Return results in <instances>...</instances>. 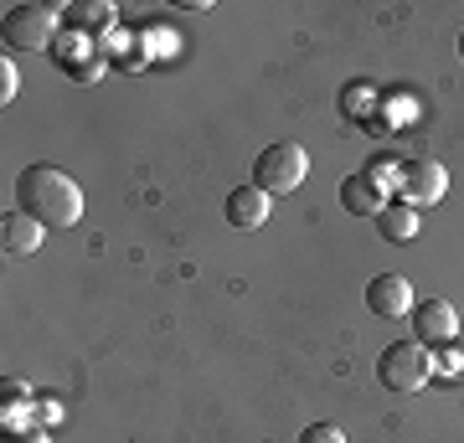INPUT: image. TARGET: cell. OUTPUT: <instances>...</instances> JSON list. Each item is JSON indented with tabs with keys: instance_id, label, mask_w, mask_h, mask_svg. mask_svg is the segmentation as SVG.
I'll list each match as a JSON object with an SVG mask.
<instances>
[{
	"instance_id": "cell-8",
	"label": "cell",
	"mask_w": 464,
	"mask_h": 443,
	"mask_svg": "<svg viewBox=\"0 0 464 443\" xmlns=\"http://www.w3.org/2000/svg\"><path fill=\"white\" fill-rule=\"evenodd\" d=\"M42 237H47V227H42L36 217H26L21 207L16 212H5V222H0V247H5V258H26V253H36Z\"/></svg>"
},
{
	"instance_id": "cell-2",
	"label": "cell",
	"mask_w": 464,
	"mask_h": 443,
	"mask_svg": "<svg viewBox=\"0 0 464 443\" xmlns=\"http://www.w3.org/2000/svg\"><path fill=\"white\" fill-rule=\"evenodd\" d=\"M433 377V356L423 341H398L382 351L377 361V381L387 392H423V381Z\"/></svg>"
},
{
	"instance_id": "cell-10",
	"label": "cell",
	"mask_w": 464,
	"mask_h": 443,
	"mask_svg": "<svg viewBox=\"0 0 464 443\" xmlns=\"http://www.w3.org/2000/svg\"><path fill=\"white\" fill-rule=\"evenodd\" d=\"M67 26L83 32V36L114 32V5H109V0H72V5H67Z\"/></svg>"
},
{
	"instance_id": "cell-5",
	"label": "cell",
	"mask_w": 464,
	"mask_h": 443,
	"mask_svg": "<svg viewBox=\"0 0 464 443\" xmlns=\"http://www.w3.org/2000/svg\"><path fill=\"white\" fill-rule=\"evenodd\" d=\"M449 191V170L429 155H418V160L402 165V181H398V201L408 207H433V201H444Z\"/></svg>"
},
{
	"instance_id": "cell-12",
	"label": "cell",
	"mask_w": 464,
	"mask_h": 443,
	"mask_svg": "<svg viewBox=\"0 0 464 443\" xmlns=\"http://www.w3.org/2000/svg\"><path fill=\"white\" fill-rule=\"evenodd\" d=\"M377 227L387 243H413L418 237V207H408V201H387L377 217Z\"/></svg>"
},
{
	"instance_id": "cell-4",
	"label": "cell",
	"mask_w": 464,
	"mask_h": 443,
	"mask_svg": "<svg viewBox=\"0 0 464 443\" xmlns=\"http://www.w3.org/2000/svg\"><path fill=\"white\" fill-rule=\"evenodd\" d=\"M52 42H57V16L47 5H11L5 11V47L47 52Z\"/></svg>"
},
{
	"instance_id": "cell-16",
	"label": "cell",
	"mask_w": 464,
	"mask_h": 443,
	"mask_svg": "<svg viewBox=\"0 0 464 443\" xmlns=\"http://www.w3.org/2000/svg\"><path fill=\"white\" fill-rule=\"evenodd\" d=\"M299 443H346V433L335 423H310L304 433H299Z\"/></svg>"
},
{
	"instance_id": "cell-13",
	"label": "cell",
	"mask_w": 464,
	"mask_h": 443,
	"mask_svg": "<svg viewBox=\"0 0 464 443\" xmlns=\"http://www.w3.org/2000/svg\"><path fill=\"white\" fill-rule=\"evenodd\" d=\"M433 371L449 381H464V335H454V341L444 345V356H433Z\"/></svg>"
},
{
	"instance_id": "cell-9",
	"label": "cell",
	"mask_w": 464,
	"mask_h": 443,
	"mask_svg": "<svg viewBox=\"0 0 464 443\" xmlns=\"http://www.w3.org/2000/svg\"><path fill=\"white\" fill-rule=\"evenodd\" d=\"M268 207H274V197L258 191V186H237V191H227V222H232V227H243V232L264 227Z\"/></svg>"
},
{
	"instance_id": "cell-3",
	"label": "cell",
	"mask_w": 464,
	"mask_h": 443,
	"mask_svg": "<svg viewBox=\"0 0 464 443\" xmlns=\"http://www.w3.org/2000/svg\"><path fill=\"white\" fill-rule=\"evenodd\" d=\"M304 170H310V155L299 145H268L253 165V186L268 191V197H289V191H299Z\"/></svg>"
},
{
	"instance_id": "cell-15",
	"label": "cell",
	"mask_w": 464,
	"mask_h": 443,
	"mask_svg": "<svg viewBox=\"0 0 464 443\" xmlns=\"http://www.w3.org/2000/svg\"><path fill=\"white\" fill-rule=\"evenodd\" d=\"M362 176L377 186V191H387V186H398V181H402V165H392V160H382V155H377V160L362 170Z\"/></svg>"
},
{
	"instance_id": "cell-17",
	"label": "cell",
	"mask_w": 464,
	"mask_h": 443,
	"mask_svg": "<svg viewBox=\"0 0 464 443\" xmlns=\"http://www.w3.org/2000/svg\"><path fill=\"white\" fill-rule=\"evenodd\" d=\"M16 99V63H11V47H5V57H0V103Z\"/></svg>"
},
{
	"instance_id": "cell-11",
	"label": "cell",
	"mask_w": 464,
	"mask_h": 443,
	"mask_svg": "<svg viewBox=\"0 0 464 443\" xmlns=\"http://www.w3.org/2000/svg\"><path fill=\"white\" fill-rule=\"evenodd\" d=\"M341 207H346L351 217H382L387 201H382V191L366 181V176H346V181H341Z\"/></svg>"
},
{
	"instance_id": "cell-1",
	"label": "cell",
	"mask_w": 464,
	"mask_h": 443,
	"mask_svg": "<svg viewBox=\"0 0 464 443\" xmlns=\"http://www.w3.org/2000/svg\"><path fill=\"white\" fill-rule=\"evenodd\" d=\"M16 201H21V212L36 217L47 232L78 227V217H83V191L57 165H26L16 181Z\"/></svg>"
},
{
	"instance_id": "cell-19",
	"label": "cell",
	"mask_w": 464,
	"mask_h": 443,
	"mask_svg": "<svg viewBox=\"0 0 464 443\" xmlns=\"http://www.w3.org/2000/svg\"><path fill=\"white\" fill-rule=\"evenodd\" d=\"M459 57H464V32H459Z\"/></svg>"
},
{
	"instance_id": "cell-14",
	"label": "cell",
	"mask_w": 464,
	"mask_h": 443,
	"mask_svg": "<svg viewBox=\"0 0 464 443\" xmlns=\"http://www.w3.org/2000/svg\"><path fill=\"white\" fill-rule=\"evenodd\" d=\"M341 109L351 119H372V82H351L346 93H341Z\"/></svg>"
},
{
	"instance_id": "cell-6",
	"label": "cell",
	"mask_w": 464,
	"mask_h": 443,
	"mask_svg": "<svg viewBox=\"0 0 464 443\" xmlns=\"http://www.w3.org/2000/svg\"><path fill=\"white\" fill-rule=\"evenodd\" d=\"M459 335V314H454V304L449 299H423L413 310V341L423 345H449Z\"/></svg>"
},
{
	"instance_id": "cell-7",
	"label": "cell",
	"mask_w": 464,
	"mask_h": 443,
	"mask_svg": "<svg viewBox=\"0 0 464 443\" xmlns=\"http://www.w3.org/2000/svg\"><path fill=\"white\" fill-rule=\"evenodd\" d=\"M366 310L382 314V320H402V314L413 310V289L402 274H377V279L366 284Z\"/></svg>"
},
{
	"instance_id": "cell-18",
	"label": "cell",
	"mask_w": 464,
	"mask_h": 443,
	"mask_svg": "<svg viewBox=\"0 0 464 443\" xmlns=\"http://www.w3.org/2000/svg\"><path fill=\"white\" fill-rule=\"evenodd\" d=\"M5 443H47V433L42 428H32V433H5Z\"/></svg>"
}]
</instances>
